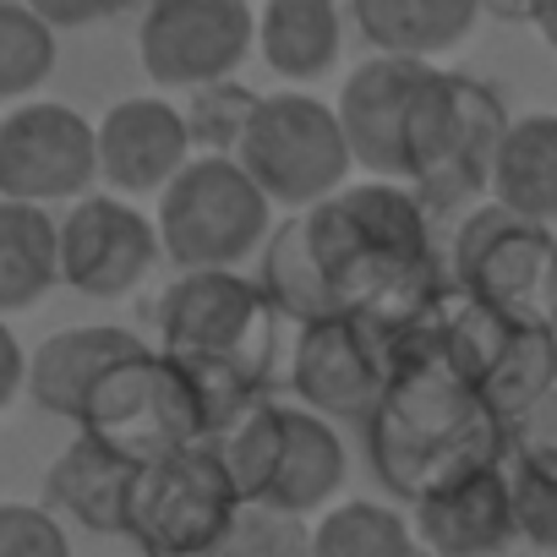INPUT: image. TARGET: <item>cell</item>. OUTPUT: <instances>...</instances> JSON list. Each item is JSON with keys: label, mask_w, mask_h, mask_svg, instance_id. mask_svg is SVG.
Masks as SVG:
<instances>
[{"label": "cell", "mask_w": 557, "mask_h": 557, "mask_svg": "<svg viewBox=\"0 0 557 557\" xmlns=\"http://www.w3.org/2000/svg\"><path fill=\"white\" fill-rule=\"evenodd\" d=\"M367 448L377 481L405 503L513 454L508 416H497L454 361L448 312L394 329V372L377 416L367 421Z\"/></svg>", "instance_id": "cell-1"}, {"label": "cell", "mask_w": 557, "mask_h": 557, "mask_svg": "<svg viewBox=\"0 0 557 557\" xmlns=\"http://www.w3.org/2000/svg\"><path fill=\"white\" fill-rule=\"evenodd\" d=\"M312 246L329 268V285L350 312L377 318L388 334L443 312L448 278L432 246V208L410 181L372 175L350 181L318 208H307Z\"/></svg>", "instance_id": "cell-2"}, {"label": "cell", "mask_w": 557, "mask_h": 557, "mask_svg": "<svg viewBox=\"0 0 557 557\" xmlns=\"http://www.w3.org/2000/svg\"><path fill=\"white\" fill-rule=\"evenodd\" d=\"M273 197L235 153H191V164L159 191V235L175 268H240L273 235Z\"/></svg>", "instance_id": "cell-3"}, {"label": "cell", "mask_w": 557, "mask_h": 557, "mask_svg": "<svg viewBox=\"0 0 557 557\" xmlns=\"http://www.w3.org/2000/svg\"><path fill=\"white\" fill-rule=\"evenodd\" d=\"M235 159L290 213L318 208L323 197L350 186V170H356L339 104H323L312 94H262Z\"/></svg>", "instance_id": "cell-4"}, {"label": "cell", "mask_w": 557, "mask_h": 557, "mask_svg": "<svg viewBox=\"0 0 557 557\" xmlns=\"http://www.w3.org/2000/svg\"><path fill=\"white\" fill-rule=\"evenodd\" d=\"M240 503L246 497L230 481L219 448L202 437L137 470L126 535L143 557H219Z\"/></svg>", "instance_id": "cell-5"}, {"label": "cell", "mask_w": 557, "mask_h": 557, "mask_svg": "<svg viewBox=\"0 0 557 557\" xmlns=\"http://www.w3.org/2000/svg\"><path fill=\"white\" fill-rule=\"evenodd\" d=\"M273 318L262 278L240 268H175V278L153 301L159 350L186 361H235L268 383L273 361Z\"/></svg>", "instance_id": "cell-6"}, {"label": "cell", "mask_w": 557, "mask_h": 557, "mask_svg": "<svg viewBox=\"0 0 557 557\" xmlns=\"http://www.w3.org/2000/svg\"><path fill=\"white\" fill-rule=\"evenodd\" d=\"M448 273H454V290L470 301L503 307L530 323L557 318V235L552 224L524 219L497 197L475 202L459 219Z\"/></svg>", "instance_id": "cell-7"}, {"label": "cell", "mask_w": 557, "mask_h": 557, "mask_svg": "<svg viewBox=\"0 0 557 557\" xmlns=\"http://www.w3.org/2000/svg\"><path fill=\"white\" fill-rule=\"evenodd\" d=\"M77 426L94 432V437H104L110 448H121L137 465L164 459V454L208 437L202 394H197L186 361L170 356V350H148V345L137 356L115 361L94 383Z\"/></svg>", "instance_id": "cell-8"}, {"label": "cell", "mask_w": 557, "mask_h": 557, "mask_svg": "<svg viewBox=\"0 0 557 557\" xmlns=\"http://www.w3.org/2000/svg\"><path fill=\"white\" fill-rule=\"evenodd\" d=\"M394 372V334L367 312H329L301 323L290 350V388L334 421H372Z\"/></svg>", "instance_id": "cell-9"}, {"label": "cell", "mask_w": 557, "mask_h": 557, "mask_svg": "<svg viewBox=\"0 0 557 557\" xmlns=\"http://www.w3.org/2000/svg\"><path fill=\"white\" fill-rule=\"evenodd\" d=\"M257 50V12L246 0H148L137 23V61L159 88L197 94L235 77Z\"/></svg>", "instance_id": "cell-10"}, {"label": "cell", "mask_w": 557, "mask_h": 557, "mask_svg": "<svg viewBox=\"0 0 557 557\" xmlns=\"http://www.w3.org/2000/svg\"><path fill=\"white\" fill-rule=\"evenodd\" d=\"M448 345H454L459 372L508 421L557 388V329L552 323H530L503 307L459 296V307L448 312Z\"/></svg>", "instance_id": "cell-11"}, {"label": "cell", "mask_w": 557, "mask_h": 557, "mask_svg": "<svg viewBox=\"0 0 557 557\" xmlns=\"http://www.w3.org/2000/svg\"><path fill=\"white\" fill-rule=\"evenodd\" d=\"M99 175V121L72 104L34 99L0 121V197L23 202H77Z\"/></svg>", "instance_id": "cell-12"}, {"label": "cell", "mask_w": 557, "mask_h": 557, "mask_svg": "<svg viewBox=\"0 0 557 557\" xmlns=\"http://www.w3.org/2000/svg\"><path fill=\"white\" fill-rule=\"evenodd\" d=\"M164 257L159 219L137 213L121 191H88L61 213V273L88 301L132 296Z\"/></svg>", "instance_id": "cell-13"}, {"label": "cell", "mask_w": 557, "mask_h": 557, "mask_svg": "<svg viewBox=\"0 0 557 557\" xmlns=\"http://www.w3.org/2000/svg\"><path fill=\"white\" fill-rule=\"evenodd\" d=\"M191 121L170 99L137 94L99 115V175L121 197H159L191 164Z\"/></svg>", "instance_id": "cell-14"}, {"label": "cell", "mask_w": 557, "mask_h": 557, "mask_svg": "<svg viewBox=\"0 0 557 557\" xmlns=\"http://www.w3.org/2000/svg\"><path fill=\"white\" fill-rule=\"evenodd\" d=\"M432 61H416V55H372L361 61L345 88H339V121H345V137H350V153H356V170H372V175H394L405 181V137H410V110H416V94L426 83Z\"/></svg>", "instance_id": "cell-15"}, {"label": "cell", "mask_w": 557, "mask_h": 557, "mask_svg": "<svg viewBox=\"0 0 557 557\" xmlns=\"http://www.w3.org/2000/svg\"><path fill=\"white\" fill-rule=\"evenodd\" d=\"M410 508H416L410 513L416 535L432 557H503L519 541L508 465H486L475 475H459Z\"/></svg>", "instance_id": "cell-16"}, {"label": "cell", "mask_w": 557, "mask_h": 557, "mask_svg": "<svg viewBox=\"0 0 557 557\" xmlns=\"http://www.w3.org/2000/svg\"><path fill=\"white\" fill-rule=\"evenodd\" d=\"M137 470H143L137 459H126L121 448H110L104 437H94V432L77 426V437L45 470V503L55 513L77 519L94 535H126Z\"/></svg>", "instance_id": "cell-17"}, {"label": "cell", "mask_w": 557, "mask_h": 557, "mask_svg": "<svg viewBox=\"0 0 557 557\" xmlns=\"http://www.w3.org/2000/svg\"><path fill=\"white\" fill-rule=\"evenodd\" d=\"M143 339L132 329H115V323H77V329H61L50 334L39 350H34V377H28V399L45 410V416H61V421H83V405L94 394V383L137 356Z\"/></svg>", "instance_id": "cell-18"}, {"label": "cell", "mask_w": 557, "mask_h": 557, "mask_svg": "<svg viewBox=\"0 0 557 557\" xmlns=\"http://www.w3.org/2000/svg\"><path fill=\"white\" fill-rule=\"evenodd\" d=\"M486 0H350L356 34L383 55L437 61L470 39Z\"/></svg>", "instance_id": "cell-19"}, {"label": "cell", "mask_w": 557, "mask_h": 557, "mask_svg": "<svg viewBox=\"0 0 557 557\" xmlns=\"http://www.w3.org/2000/svg\"><path fill=\"white\" fill-rule=\"evenodd\" d=\"M345 45V12L339 0H262L257 17V50L273 77L285 83H318L334 72Z\"/></svg>", "instance_id": "cell-20"}, {"label": "cell", "mask_w": 557, "mask_h": 557, "mask_svg": "<svg viewBox=\"0 0 557 557\" xmlns=\"http://www.w3.org/2000/svg\"><path fill=\"white\" fill-rule=\"evenodd\" d=\"M55 285H66V273H61V219H50L45 202L0 197V307L28 312Z\"/></svg>", "instance_id": "cell-21"}, {"label": "cell", "mask_w": 557, "mask_h": 557, "mask_svg": "<svg viewBox=\"0 0 557 557\" xmlns=\"http://www.w3.org/2000/svg\"><path fill=\"white\" fill-rule=\"evenodd\" d=\"M339 486H345V443L334 432V416H323L312 405L285 410V459H278L273 492L262 503L318 513L339 497Z\"/></svg>", "instance_id": "cell-22"}, {"label": "cell", "mask_w": 557, "mask_h": 557, "mask_svg": "<svg viewBox=\"0 0 557 557\" xmlns=\"http://www.w3.org/2000/svg\"><path fill=\"white\" fill-rule=\"evenodd\" d=\"M257 278H262L268 301L278 307V318H290L296 329L301 323H318L329 312H350L334 296V285H329V268H323V257L312 246L307 213H290L285 224H273V235L262 246V273Z\"/></svg>", "instance_id": "cell-23"}, {"label": "cell", "mask_w": 557, "mask_h": 557, "mask_svg": "<svg viewBox=\"0 0 557 557\" xmlns=\"http://www.w3.org/2000/svg\"><path fill=\"white\" fill-rule=\"evenodd\" d=\"M492 197L524 219H541V224L557 219V115L552 110L508 121V137L492 170Z\"/></svg>", "instance_id": "cell-24"}, {"label": "cell", "mask_w": 557, "mask_h": 557, "mask_svg": "<svg viewBox=\"0 0 557 557\" xmlns=\"http://www.w3.org/2000/svg\"><path fill=\"white\" fill-rule=\"evenodd\" d=\"M285 410H290V405H273V399L262 394L246 416H235L219 437H208V443L219 448V459H224V470H230V481L240 486L246 503H262V497L273 492L278 459H285Z\"/></svg>", "instance_id": "cell-25"}, {"label": "cell", "mask_w": 557, "mask_h": 557, "mask_svg": "<svg viewBox=\"0 0 557 557\" xmlns=\"http://www.w3.org/2000/svg\"><path fill=\"white\" fill-rule=\"evenodd\" d=\"M416 552H421L416 519H405L388 503L350 497L318 519V557H416Z\"/></svg>", "instance_id": "cell-26"}, {"label": "cell", "mask_w": 557, "mask_h": 557, "mask_svg": "<svg viewBox=\"0 0 557 557\" xmlns=\"http://www.w3.org/2000/svg\"><path fill=\"white\" fill-rule=\"evenodd\" d=\"M55 34L28 0H0V99H28L55 72Z\"/></svg>", "instance_id": "cell-27"}, {"label": "cell", "mask_w": 557, "mask_h": 557, "mask_svg": "<svg viewBox=\"0 0 557 557\" xmlns=\"http://www.w3.org/2000/svg\"><path fill=\"white\" fill-rule=\"evenodd\" d=\"M219 557H318V524L278 503H240Z\"/></svg>", "instance_id": "cell-28"}, {"label": "cell", "mask_w": 557, "mask_h": 557, "mask_svg": "<svg viewBox=\"0 0 557 557\" xmlns=\"http://www.w3.org/2000/svg\"><path fill=\"white\" fill-rule=\"evenodd\" d=\"M508 475H513L519 541L557 552V459L552 454H508Z\"/></svg>", "instance_id": "cell-29"}, {"label": "cell", "mask_w": 557, "mask_h": 557, "mask_svg": "<svg viewBox=\"0 0 557 557\" xmlns=\"http://www.w3.org/2000/svg\"><path fill=\"white\" fill-rule=\"evenodd\" d=\"M262 94L251 88H235L230 77L224 83H208L191 94L186 104V121H191V137H197V153H235L240 137H246V121L257 110Z\"/></svg>", "instance_id": "cell-30"}, {"label": "cell", "mask_w": 557, "mask_h": 557, "mask_svg": "<svg viewBox=\"0 0 557 557\" xmlns=\"http://www.w3.org/2000/svg\"><path fill=\"white\" fill-rule=\"evenodd\" d=\"M0 557H72V541L55 519V508L7 503L0 508Z\"/></svg>", "instance_id": "cell-31"}, {"label": "cell", "mask_w": 557, "mask_h": 557, "mask_svg": "<svg viewBox=\"0 0 557 557\" xmlns=\"http://www.w3.org/2000/svg\"><path fill=\"white\" fill-rule=\"evenodd\" d=\"M513 426V454H552L557 459V388L541 394L524 416L508 421Z\"/></svg>", "instance_id": "cell-32"}, {"label": "cell", "mask_w": 557, "mask_h": 557, "mask_svg": "<svg viewBox=\"0 0 557 557\" xmlns=\"http://www.w3.org/2000/svg\"><path fill=\"white\" fill-rule=\"evenodd\" d=\"M39 17H50L55 28H94V23H110L126 0H28Z\"/></svg>", "instance_id": "cell-33"}, {"label": "cell", "mask_w": 557, "mask_h": 557, "mask_svg": "<svg viewBox=\"0 0 557 557\" xmlns=\"http://www.w3.org/2000/svg\"><path fill=\"white\" fill-rule=\"evenodd\" d=\"M0 361H7V383H0V399H17V394H28V377H34V356L23 350V339L7 329L0 334Z\"/></svg>", "instance_id": "cell-34"}, {"label": "cell", "mask_w": 557, "mask_h": 557, "mask_svg": "<svg viewBox=\"0 0 557 557\" xmlns=\"http://www.w3.org/2000/svg\"><path fill=\"white\" fill-rule=\"evenodd\" d=\"M524 23L546 39V50L557 55V0H524Z\"/></svg>", "instance_id": "cell-35"}, {"label": "cell", "mask_w": 557, "mask_h": 557, "mask_svg": "<svg viewBox=\"0 0 557 557\" xmlns=\"http://www.w3.org/2000/svg\"><path fill=\"white\" fill-rule=\"evenodd\" d=\"M486 12H508V17H524V0H486Z\"/></svg>", "instance_id": "cell-36"}, {"label": "cell", "mask_w": 557, "mask_h": 557, "mask_svg": "<svg viewBox=\"0 0 557 557\" xmlns=\"http://www.w3.org/2000/svg\"><path fill=\"white\" fill-rule=\"evenodd\" d=\"M552 323H557V318H552Z\"/></svg>", "instance_id": "cell-37"}]
</instances>
